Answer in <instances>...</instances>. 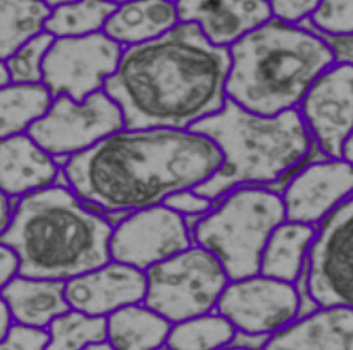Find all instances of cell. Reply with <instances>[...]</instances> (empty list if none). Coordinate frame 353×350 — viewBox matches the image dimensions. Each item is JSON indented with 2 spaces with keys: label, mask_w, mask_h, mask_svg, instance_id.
Listing matches in <instances>:
<instances>
[{
  "label": "cell",
  "mask_w": 353,
  "mask_h": 350,
  "mask_svg": "<svg viewBox=\"0 0 353 350\" xmlns=\"http://www.w3.org/2000/svg\"><path fill=\"white\" fill-rule=\"evenodd\" d=\"M230 50L209 41L194 23L123 50L104 90L121 107L125 128L190 130L227 101Z\"/></svg>",
  "instance_id": "cell-1"
},
{
  "label": "cell",
  "mask_w": 353,
  "mask_h": 350,
  "mask_svg": "<svg viewBox=\"0 0 353 350\" xmlns=\"http://www.w3.org/2000/svg\"><path fill=\"white\" fill-rule=\"evenodd\" d=\"M211 138L191 130H128L101 140L63 165L70 188L99 211L136 212L194 189L223 165Z\"/></svg>",
  "instance_id": "cell-2"
},
{
  "label": "cell",
  "mask_w": 353,
  "mask_h": 350,
  "mask_svg": "<svg viewBox=\"0 0 353 350\" xmlns=\"http://www.w3.org/2000/svg\"><path fill=\"white\" fill-rule=\"evenodd\" d=\"M114 227L70 187L53 185L20 197L0 243L20 257V275L71 280L112 259Z\"/></svg>",
  "instance_id": "cell-3"
},
{
  "label": "cell",
  "mask_w": 353,
  "mask_h": 350,
  "mask_svg": "<svg viewBox=\"0 0 353 350\" xmlns=\"http://www.w3.org/2000/svg\"><path fill=\"white\" fill-rule=\"evenodd\" d=\"M229 50L232 66L227 98L263 116L301 105L314 81L337 63L332 48L321 35L275 17Z\"/></svg>",
  "instance_id": "cell-4"
},
{
  "label": "cell",
  "mask_w": 353,
  "mask_h": 350,
  "mask_svg": "<svg viewBox=\"0 0 353 350\" xmlns=\"http://www.w3.org/2000/svg\"><path fill=\"white\" fill-rule=\"evenodd\" d=\"M190 130L211 138L224 158L220 170L194 188L212 200H221L241 187L292 179L314 145L298 108L263 116L245 110L230 98L220 112Z\"/></svg>",
  "instance_id": "cell-5"
},
{
  "label": "cell",
  "mask_w": 353,
  "mask_h": 350,
  "mask_svg": "<svg viewBox=\"0 0 353 350\" xmlns=\"http://www.w3.org/2000/svg\"><path fill=\"white\" fill-rule=\"evenodd\" d=\"M284 221L285 207L276 191L241 187L199 221L192 236L199 247L220 260L232 281H238L260 274L263 249Z\"/></svg>",
  "instance_id": "cell-6"
},
{
  "label": "cell",
  "mask_w": 353,
  "mask_h": 350,
  "mask_svg": "<svg viewBox=\"0 0 353 350\" xmlns=\"http://www.w3.org/2000/svg\"><path fill=\"white\" fill-rule=\"evenodd\" d=\"M146 278L145 305L174 323L211 313L230 280L220 260L201 247L150 266Z\"/></svg>",
  "instance_id": "cell-7"
},
{
  "label": "cell",
  "mask_w": 353,
  "mask_h": 350,
  "mask_svg": "<svg viewBox=\"0 0 353 350\" xmlns=\"http://www.w3.org/2000/svg\"><path fill=\"white\" fill-rule=\"evenodd\" d=\"M122 130L121 107L103 89L81 103L66 95L54 98L48 113L28 134L50 155L71 158Z\"/></svg>",
  "instance_id": "cell-8"
},
{
  "label": "cell",
  "mask_w": 353,
  "mask_h": 350,
  "mask_svg": "<svg viewBox=\"0 0 353 350\" xmlns=\"http://www.w3.org/2000/svg\"><path fill=\"white\" fill-rule=\"evenodd\" d=\"M123 47L104 32L80 38H56L44 61L43 83L54 98L85 101L103 90L117 71Z\"/></svg>",
  "instance_id": "cell-9"
},
{
  "label": "cell",
  "mask_w": 353,
  "mask_h": 350,
  "mask_svg": "<svg viewBox=\"0 0 353 350\" xmlns=\"http://www.w3.org/2000/svg\"><path fill=\"white\" fill-rule=\"evenodd\" d=\"M308 281L321 307L353 310V196L317 229L308 251Z\"/></svg>",
  "instance_id": "cell-10"
},
{
  "label": "cell",
  "mask_w": 353,
  "mask_h": 350,
  "mask_svg": "<svg viewBox=\"0 0 353 350\" xmlns=\"http://www.w3.org/2000/svg\"><path fill=\"white\" fill-rule=\"evenodd\" d=\"M191 247L185 218L164 205L131 212L113 230L110 253L114 262L148 271Z\"/></svg>",
  "instance_id": "cell-11"
},
{
  "label": "cell",
  "mask_w": 353,
  "mask_h": 350,
  "mask_svg": "<svg viewBox=\"0 0 353 350\" xmlns=\"http://www.w3.org/2000/svg\"><path fill=\"white\" fill-rule=\"evenodd\" d=\"M216 311L236 331L274 336L298 319L299 299L295 285L256 275L230 282Z\"/></svg>",
  "instance_id": "cell-12"
},
{
  "label": "cell",
  "mask_w": 353,
  "mask_h": 350,
  "mask_svg": "<svg viewBox=\"0 0 353 350\" xmlns=\"http://www.w3.org/2000/svg\"><path fill=\"white\" fill-rule=\"evenodd\" d=\"M301 114L314 143L327 158H341L353 131V65L335 63L311 86Z\"/></svg>",
  "instance_id": "cell-13"
},
{
  "label": "cell",
  "mask_w": 353,
  "mask_h": 350,
  "mask_svg": "<svg viewBox=\"0 0 353 350\" xmlns=\"http://www.w3.org/2000/svg\"><path fill=\"white\" fill-rule=\"evenodd\" d=\"M353 196V165L343 158H325L299 169L283 193L285 218L293 223H322Z\"/></svg>",
  "instance_id": "cell-14"
},
{
  "label": "cell",
  "mask_w": 353,
  "mask_h": 350,
  "mask_svg": "<svg viewBox=\"0 0 353 350\" xmlns=\"http://www.w3.org/2000/svg\"><path fill=\"white\" fill-rule=\"evenodd\" d=\"M146 291V274L119 262H108L65 282V296L72 310L98 318L145 301Z\"/></svg>",
  "instance_id": "cell-15"
},
{
  "label": "cell",
  "mask_w": 353,
  "mask_h": 350,
  "mask_svg": "<svg viewBox=\"0 0 353 350\" xmlns=\"http://www.w3.org/2000/svg\"><path fill=\"white\" fill-rule=\"evenodd\" d=\"M181 23H194L218 47H232L274 19L265 0H178Z\"/></svg>",
  "instance_id": "cell-16"
},
{
  "label": "cell",
  "mask_w": 353,
  "mask_h": 350,
  "mask_svg": "<svg viewBox=\"0 0 353 350\" xmlns=\"http://www.w3.org/2000/svg\"><path fill=\"white\" fill-rule=\"evenodd\" d=\"M59 176L53 155L29 134L2 138L0 145V185L2 193L23 197L53 187Z\"/></svg>",
  "instance_id": "cell-17"
},
{
  "label": "cell",
  "mask_w": 353,
  "mask_h": 350,
  "mask_svg": "<svg viewBox=\"0 0 353 350\" xmlns=\"http://www.w3.org/2000/svg\"><path fill=\"white\" fill-rule=\"evenodd\" d=\"M265 350H353V310L319 308L275 332Z\"/></svg>",
  "instance_id": "cell-18"
},
{
  "label": "cell",
  "mask_w": 353,
  "mask_h": 350,
  "mask_svg": "<svg viewBox=\"0 0 353 350\" xmlns=\"http://www.w3.org/2000/svg\"><path fill=\"white\" fill-rule=\"evenodd\" d=\"M179 23L178 6L172 0H130L117 5L104 33L122 47H131L161 38Z\"/></svg>",
  "instance_id": "cell-19"
},
{
  "label": "cell",
  "mask_w": 353,
  "mask_h": 350,
  "mask_svg": "<svg viewBox=\"0 0 353 350\" xmlns=\"http://www.w3.org/2000/svg\"><path fill=\"white\" fill-rule=\"evenodd\" d=\"M2 299L17 323L35 328L50 327L59 316L71 310L65 296V282L57 280L20 275L2 286Z\"/></svg>",
  "instance_id": "cell-20"
},
{
  "label": "cell",
  "mask_w": 353,
  "mask_h": 350,
  "mask_svg": "<svg viewBox=\"0 0 353 350\" xmlns=\"http://www.w3.org/2000/svg\"><path fill=\"white\" fill-rule=\"evenodd\" d=\"M317 235L311 224L284 221L276 227L263 249L260 274L295 285L304 269L308 251Z\"/></svg>",
  "instance_id": "cell-21"
},
{
  "label": "cell",
  "mask_w": 353,
  "mask_h": 350,
  "mask_svg": "<svg viewBox=\"0 0 353 350\" xmlns=\"http://www.w3.org/2000/svg\"><path fill=\"white\" fill-rule=\"evenodd\" d=\"M170 323L146 305H128L108 316L107 341L117 350H157L167 343Z\"/></svg>",
  "instance_id": "cell-22"
},
{
  "label": "cell",
  "mask_w": 353,
  "mask_h": 350,
  "mask_svg": "<svg viewBox=\"0 0 353 350\" xmlns=\"http://www.w3.org/2000/svg\"><path fill=\"white\" fill-rule=\"evenodd\" d=\"M54 96L44 83L12 85L0 90V137L24 134L52 108Z\"/></svg>",
  "instance_id": "cell-23"
},
{
  "label": "cell",
  "mask_w": 353,
  "mask_h": 350,
  "mask_svg": "<svg viewBox=\"0 0 353 350\" xmlns=\"http://www.w3.org/2000/svg\"><path fill=\"white\" fill-rule=\"evenodd\" d=\"M43 0H0V57L6 61L30 39L46 32L52 14Z\"/></svg>",
  "instance_id": "cell-24"
},
{
  "label": "cell",
  "mask_w": 353,
  "mask_h": 350,
  "mask_svg": "<svg viewBox=\"0 0 353 350\" xmlns=\"http://www.w3.org/2000/svg\"><path fill=\"white\" fill-rule=\"evenodd\" d=\"M117 5L108 0H75L53 8L46 32L54 38H80L104 32Z\"/></svg>",
  "instance_id": "cell-25"
},
{
  "label": "cell",
  "mask_w": 353,
  "mask_h": 350,
  "mask_svg": "<svg viewBox=\"0 0 353 350\" xmlns=\"http://www.w3.org/2000/svg\"><path fill=\"white\" fill-rule=\"evenodd\" d=\"M236 328L224 316L205 314L176 323L167 346L172 350H221L230 346Z\"/></svg>",
  "instance_id": "cell-26"
},
{
  "label": "cell",
  "mask_w": 353,
  "mask_h": 350,
  "mask_svg": "<svg viewBox=\"0 0 353 350\" xmlns=\"http://www.w3.org/2000/svg\"><path fill=\"white\" fill-rule=\"evenodd\" d=\"M48 332L47 350H85L107 340V319L70 310L50 323Z\"/></svg>",
  "instance_id": "cell-27"
},
{
  "label": "cell",
  "mask_w": 353,
  "mask_h": 350,
  "mask_svg": "<svg viewBox=\"0 0 353 350\" xmlns=\"http://www.w3.org/2000/svg\"><path fill=\"white\" fill-rule=\"evenodd\" d=\"M54 41L56 38L52 33L43 32L41 35L30 39L29 43L17 50L6 61H2L11 72L12 83H20V85L43 83L44 61Z\"/></svg>",
  "instance_id": "cell-28"
},
{
  "label": "cell",
  "mask_w": 353,
  "mask_h": 350,
  "mask_svg": "<svg viewBox=\"0 0 353 350\" xmlns=\"http://www.w3.org/2000/svg\"><path fill=\"white\" fill-rule=\"evenodd\" d=\"M299 24L322 37H352L353 0H319L316 10Z\"/></svg>",
  "instance_id": "cell-29"
},
{
  "label": "cell",
  "mask_w": 353,
  "mask_h": 350,
  "mask_svg": "<svg viewBox=\"0 0 353 350\" xmlns=\"http://www.w3.org/2000/svg\"><path fill=\"white\" fill-rule=\"evenodd\" d=\"M50 332L44 328L15 323L2 338L0 350H47Z\"/></svg>",
  "instance_id": "cell-30"
},
{
  "label": "cell",
  "mask_w": 353,
  "mask_h": 350,
  "mask_svg": "<svg viewBox=\"0 0 353 350\" xmlns=\"http://www.w3.org/2000/svg\"><path fill=\"white\" fill-rule=\"evenodd\" d=\"M220 200H212L199 194L196 189L178 191L167 197L163 205L182 216H205L211 212Z\"/></svg>",
  "instance_id": "cell-31"
},
{
  "label": "cell",
  "mask_w": 353,
  "mask_h": 350,
  "mask_svg": "<svg viewBox=\"0 0 353 350\" xmlns=\"http://www.w3.org/2000/svg\"><path fill=\"white\" fill-rule=\"evenodd\" d=\"M275 19L299 24L316 10L319 0H265Z\"/></svg>",
  "instance_id": "cell-32"
},
{
  "label": "cell",
  "mask_w": 353,
  "mask_h": 350,
  "mask_svg": "<svg viewBox=\"0 0 353 350\" xmlns=\"http://www.w3.org/2000/svg\"><path fill=\"white\" fill-rule=\"evenodd\" d=\"M20 274V257L8 245L0 247V285L5 286Z\"/></svg>",
  "instance_id": "cell-33"
},
{
  "label": "cell",
  "mask_w": 353,
  "mask_h": 350,
  "mask_svg": "<svg viewBox=\"0 0 353 350\" xmlns=\"http://www.w3.org/2000/svg\"><path fill=\"white\" fill-rule=\"evenodd\" d=\"M322 38L332 48L335 62L353 65V35L352 37H322Z\"/></svg>",
  "instance_id": "cell-34"
},
{
  "label": "cell",
  "mask_w": 353,
  "mask_h": 350,
  "mask_svg": "<svg viewBox=\"0 0 353 350\" xmlns=\"http://www.w3.org/2000/svg\"><path fill=\"white\" fill-rule=\"evenodd\" d=\"M272 336L269 334H253V332L236 331L230 346L245 350H265L268 341Z\"/></svg>",
  "instance_id": "cell-35"
},
{
  "label": "cell",
  "mask_w": 353,
  "mask_h": 350,
  "mask_svg": "<svg viewBox=\"0 0 353 350\" xmlns=\"http://www.w3.org/2000/svg\"><path fill=\"white\" fill-rule=\"evenodd\" d=\"M12 200L14 197L8 196L5 193H2V196H0V230L2 231H5L8 226L11 224L14 212L17 209V205L12 206Z\"/></svg>",
  "instance_id": "cell-36"
},
{
  "label": "cell",
  "mask_w": 353,
  "mask_h": 350,
  "mask_svg": "<svg viewBox=\"0 0 353 350\" xmlns=\"http://www.w3.org/2000/svg\"><path fill=\"white\" fill-rule=\"evenodd\" d=\"M12 320H14V318H12L10 307H8L6 302L3 301L2 302V313H0V338H3L8 334V331L11 329Z\"/></svg>",
  "instance_id": "cell-37"
},
{
  "label": "cell",
  "mask_w": 353,
  "mask_h": 350,
  "mask_svg": "<svg viewBox=\"0 0 353 350\" xmlns=\"http://www.w3.org/2000/svg\"><path fill=\"white\" fill-rule=\"evenodd\" d=\"M341 158L353 165V131H352V134L347 137L346 143H344V146H343Z\"/></svg>",
  "instance_id": "cell-38"
},
{
  "label": "cell",
  "mask_w": 353,
  "mask_h": 350,
  "mask_svg": "<svg viewBox=\"0 0 353 350\" xmlns=\"http://www.w3.org/2000/svg\"><path fill=\"white\" fill-rule=\"evenodd\" d=\"M12 85V77H11V72L10 70L6 68V65L2 62V66H0V86L6 88Z\"/></svg>",
  "instance_id": "cell-39"
},
{
  "label": "cell",
  "mask_w": 353,
  "mask_h": 350,
  "mask_svg": "<svg viewBox=\"0 0 353 350\" xmlns=\"http://www.w3.org/2000/svg\"><path fill=\"white\" fill-rule=\"evenodd\" d=\"M85 350H117V349H114L110 343H108V341H101V343L88 346Z\"/></svg>",
  "instance_id": "cell-40"
},
{
  "label": "cell",
  "mask_w": 353,
  "mask_h": 350,
  "mask_svg": "<svg viewBox=\"0 0 353 350\" xmlns=\"http://www.w3.org/2000/svg\"><path fill=\"white\" fill-rule=\"evenodd\" d=\"M44 3H47L50 8H56V6H61L65 3H70V2H75V0H43Z\"/></svg>",
  "instance_id": "cell-41"
},
{
  "label": "cell",
  "mask_w": 353,
  "mask_h": 350,
  "mask_svg": "<svg viewBox=\"0 0 353 350\" xmlns=\"http://www.w3.org/2000/svg\"><path fill=\"white\" fill-rule=\"evenodd\" d=\"M108 2H113L116 5H121V3H125V2H130V0H108Z\"/></svg>",
  "instance_id": "cell-42"
},
{
  "label": "cell",
  "mask_w": 353,
  "mask_h": 350,
  "mask_svg": "<svg viewBox=\"0 0 353 350\" xmlns=\"http://www.w3.org/2000/svg\"><path fill=\"white\" fill-rule=\"evenodd\" d=\"M221 350H245V349H239V347H232V346H227V347H224V349H221Z\"/></svg>",
  "instance_id": "cell-43"
},
{
  "label": "cell",
  "mask_w": 353,
  "mask_h": 350,
  "mask_svg": "<svg viewBox=\"0 0 353 350\" xmlns=\"http://www.w3.org/2000/svg\"><path fill=\"white\" fill-rule=\"evenodd\" d=\"M157 350H172L169 346H163V347H159V349H157Z\"/></svg>",
  "instance_id": "cell-44"
}]
</instances>
